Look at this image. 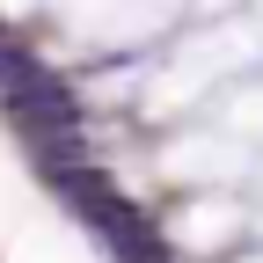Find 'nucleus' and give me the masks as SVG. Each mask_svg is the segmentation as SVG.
Masks as SVG:
<instances>
[{
  "label": "nucleus",
  "mask_w": 263,
  "mask_h": 263,
  "mask_svg": "<svg viewBox=\"0 0 263 263\" xmlns=\"http://www.w3.org/2000/svg\"><path fill=\"white\" fill-rule=\"evenodd\" d=\"M227 132H234V139H263V95H234Z\"/></svg>",
  "instance_id": "7ed1b4c3"
},
{
  "label": "nucleus",
  "mask_w": 263,
  "mask_h": 263,
  "mask_svg": "<svg viewBox=\"0 0 263 263\" xmlns=\"http://www.w3.org/2000/svg\"><path fill=\"white\" fill-rule=\"evenodd\" d=\"M249 161H241V139L234 132H219V139H183L168 146V176H197V183H227V176H241Z\"/></svg>",
  "instance_id": "f257e3e1"
},
{
  "label": "nucleus",
  "mask_w": 263,
  "mask_h": 263,
  "mask_svg": "<svg viewBox=\"0 0 263 263\" xmlns=\"http://www.w3.org/2000/svg\"><path fill=\"white\" fill-rule=\"evenodd\" d=\"M234 227H241V212L227 205V197H197V205L176 212V241H183V249H219Z\"/></svg>",
  "instance_id": "f03ea898"
},
{
  "label": "nucleus",
  "mask_w": 263,
  "mask_h": 263,
  "mask_svg": "<svg viewBox=\"0 0 263 263\" xmlns=\"http://www.w3.org/2000/svg\"><path fill=\"white\" fill-rule=\"evenodd\" d=\"M249 263H263V256H249Z\"/></svg>",
  "instance_id": "20e7f679"
}]
</instances>
